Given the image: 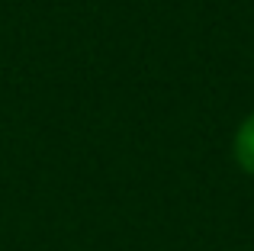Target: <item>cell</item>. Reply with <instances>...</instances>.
Instances as JSON below:
<instances>
[{"label":"cell","mask_w":254,"mask_h":251,"mask_svg":"<svg viewBox=\"0 0 254 251\" xmlns=\"http://www.w3.org/2000/svg\"><path fill=\"white\" fill-rule=\"evenodd\" d=\"M235 158L254 177V113L242 123V129H238V135H235Z\"/></svg>","instance_id":"cell-1"}]
</instances>
